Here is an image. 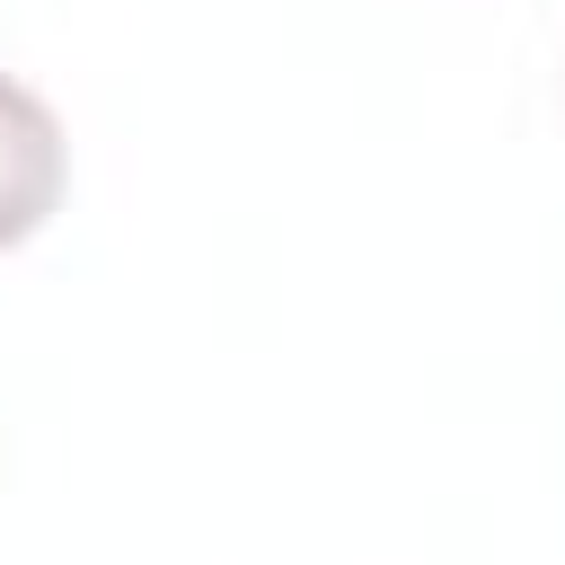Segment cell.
<instances>
[{"mask_svg":"<svg viewBox=\"0 0 565 565\" xmlns=\"http://www.w3.org/2000/svg\"><path fill=\"white\" fill-rule=\"evenodd\" d=\"M62 124H53V106L26 88V79H9L0 71V247H18V238H35L44 221H53V203H62Z\"/></svg>","mask_w":565,"mask_h":565,"instance_id":"cell-1","label":"cell"}]
</instances>
